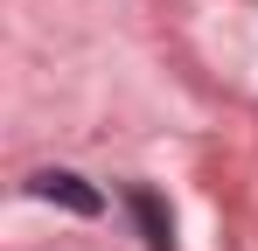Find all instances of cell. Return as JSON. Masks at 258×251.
Here are the masks:
<instances>
[{
    "label": "cell",
    "mask_w": 258,
    "mask_h": 251,
    "mask_svg": "<svg viewBox=\"0 0 258 251\" xmlns=\"http://www.w3.org/2000/svg\"><path fill=\"white\" fill-rule=\"evenodd\" d=\"M133 216H140V230H147V244H154V251H168V244H174L168 209H161V196H154V189H133Z\"/></svg>",
    "instance_id": "obj_2"
},
{
    "label": "cell",
    "mask_w": 258,
    "mask_h": 251,
    "mask_svg": "<svg viewBox=\"0 0 258 251\" xmlns=\"http://www.w3.org/2000/svg\"><path fill=\"white\" fill-rule=\"evenodd\" d=\"M28 189H35V196H42V203H63V209H77V216H98V189H91L84 174H70V167H42V174H35V181H28Z\"/></svg>",
    "instance_id": "obj_1"
}]
</instances>
